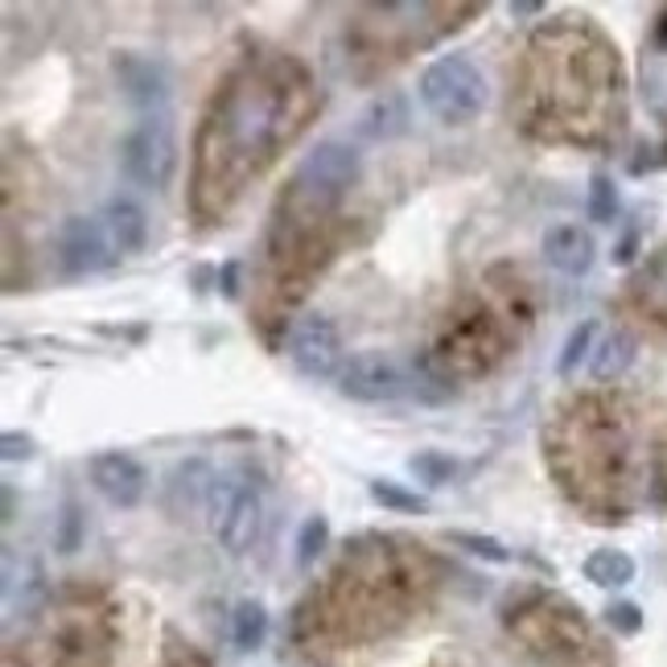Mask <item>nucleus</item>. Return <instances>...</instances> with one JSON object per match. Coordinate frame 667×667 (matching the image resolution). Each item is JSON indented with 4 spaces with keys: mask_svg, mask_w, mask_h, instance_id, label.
<instances>
[{
    "mask_svg": "<svg viewBox=\"0 0 667 667\" xmlns=\"http://www.w3.org/2000/svg\"><path fill=\"white\" fill-rule=\"evenodd\" d=\"M112 71H116V83H120L128 104L144 107L149 116L153 112H165V100L174 91V79L165 71V62L149 58V54H116Z\"/></svg>",
    "mask_w": 667,
    "mask_h": 667,
    "instance_id": "obj_9",
    "label": "nucleus"
},
{
    "mask_svg": "<svg viewBox=\"0 0 667 667\" xmlns=\"http://www.w3.org/2000/svg\"><path fill=\"white\" fill-rule=\"evenodd\" d=\"M120 165L144 190H165L177 169V132L165 112L144 116L120 141Z\"/></svg>",
    "mask_w": 667,
    "mask_h": 667,
    "instance_id": "obj_4",
    "label": "nucleus"
},
{
    "mask_svg": "<svg viewBox=\"0 0 667 667\" xmlns=\"http://www.w3.org/2000/svg\"><path fill=\"white\" fill-rule=\"evenodd\" d=\"M359 177V149L347 141H326L317 144L314 153L305 157V165L297 169L293 186H289V202H301L305 211H326L334 207L342 194L354 186Z\"/></svg>",
    "mask_w": 667,
    "mask_h": 667,
    "instance_id": "obj_3",
    "label": "nucleus"
},
{
    "mask_svg": "<svg viewBox=\"0 0 667 667\" xmlns=\"http://www.w3.org/2000/svg\"><path fill=\"white\" fill-rule=\"evenodd\" d=\"M594 342H597V321H581L577 330L569 334V342H564L561 359H557V375H573V371H577L581 363H585V359L597 351Z\"/></svg>",
    "mask_w": 667,
    "mask_h": 667,
    "instance_id": "obj_19",
    "label": "nucleus"
},
{
    "mask_svg": "<svg viewBox=\"0 0 667 667\" xmlns=\"http://www.w3.org/2000/svg\"><path fill=\"white\" fill-rule=\"evenodd\" d=\"M581 573H585V581H594L597 589H622V585H631L634 581L639 564H634V557L631 552H622V548H597V552L585 557Z\"/></svg>",
    "mask_w": 667,
    "mask_h": 667,
    "instance_id": "obj_14",
    "label": "nucleus"
},
{
    "mask_svg": "<svg viewBox=\"0 0 667 667\" xmlns=\"http://www.w3.org/2000/svg\"><path fill=\"white\" fill-rule=\"evenodd\" d=\"M104 227L112 235V247L120 256H137L149 244V214H144L141 202L132 198H112L104 211Z\"/></svg>",
    "mask_w": 667,
    "mask_h": 667,
    "instance_id": "obj_12",
    "label": "nucleus"
},
{
    "mask_svg": "<svg viewBox=\"0 0 667 667\" xmlns=\"http://www.w3.org/2000/svg\"><path fill=\"white\" fill-rule=\"evenodd\" d=\"M37 454V441L30 433H4L0 437V457L4 461H30Z\"/></svg>",
    "mask_w": 667,
    "mask_h": 667,
    "instance_id": "obj_25",
    "label": "nucleus"
},
{
    "mask_svg": "<svg viewBox=\"0 0 667 667\" xmlns=\"http://www.w3.org/2000/svg\"><path fill=\"white\" fill-rule=\"evenodd\" d=\"M408 470L429 491H437V487H449L457 478V461L449 454H441V449H417V454L408 457Z\"/></svg>",
    "mask_w": 667,
    "mask_h": 667,
    "instance_id": "obj_17",
    "label": "nucleus"
},
{
    "mask_svg": "<svg viewBox=\"0 0 667 667\" xmlns=\"http://www.w3.org/2000/svg\"><path fill=\"white\" fill-rule=\"evenodd\" d=\"M264 639H268V610L256 597H244L235 610H231V643L235 651H260Z\"/></svg>",
    "mask_w": 667,
    "mask_h": 667,
    "instance_id": "obj_15",
    "label": "nucleus"
},
{
    "mask_svg": "<svg viewBox=\"0 0 667 667\" xmlns=\"http://www.w3.org/2000/svg\"><path fill=\"white\" fill-rule=\"evenodd\" d=\"M585 211H589V219H594V223H615L618 190H615V182H610L606 174L589 177V198H585Z\"/></svg>",
    "mask_w": 667,
    "mask_h": 667,
    "instance_id": "obj_22",
    "label": "nucleus"
},
{
    "mask_svg": "<svg viewBox=\"0 0 667 667\" xmlns=\"http://www.w3.org/2000/svg\"><path fill=\"white\" fill-rule=\"evenodd\" d=\"M83 540H87V515H83V507L74 499H67L62 511H58V524H54V548L62 557H71V552L83 548Z\"/></svg>",
    "mask_w": 667,
    "mask_h": 667,
    "instance_id": "obj_18",
    "label": "nucleus"
},
{
    "mask_svg": "<svg viewBox=\"0 0 667 667\" xmlns=\"http://www.w3.org/2000/svg\"><path fill=\"white\" fill-rule=\"evenodd\" d=\"M293 367L305 375V379H330L338 363H342V338H338V326L330 317L321 314H309L293 330Z\"/></svg>",
    "mask_w": 667,
    "mask_h": 667,
    "instance_id": "obj_8",
    "label": "nucleus"
},
{
    "mask_svg": "<svg viewBox=\"0 0 667 667\" xmlns=\"http://www.w3.org/2000/svg\"><path fill=\"white\" fill-rule=\"evenodd\" d=\"M338 391L354 405H387L405 391V375L384 354H354L338 375Z\"/></svg>",
    "mask_w": 667,
    "mask_h": 667,
    "instance_id": "obj_7",
    "label": "nucleus"
},
{
    "mask_svg": "<svg viewBox=\"0 0 667 667\" xmlns=\"http://www.w3.org/2000/svg\"><path fill=\"white\" fill-rule=\"evenodd\" d=\"M371 499H375L384 511H396V515H421V511L429 507L417 491H405L400 482H387V478L371 482Z\"/></svg>",
    "mask_w": 667,
    "mask_h": 667,
    "instance_id": "obj_20",
    "label": "nucleus"
},
{
    "mask_svg": "<svg viewBox=\"0 0 667 667\" xmlns=\"http://www.w3.org/2000/svg\"><path fill=\"white\" fill-rule=\"evenodd\" d=\"M540 247H545V260L557 268V272H564V277H585L589 268H594V235L585 227H577V223H557V227L545 231V239H540Z\"/></svg>",
    "mask_w": 667,
    "mask_h": 667,
    "instance_id": "obj_11",
    "label": "nucleus"
},
{
    "mask_svg": "<svg viewBox=\"0 0 667 667\" xmlns=\"http://www.w3.org/2000/svg\"><path fill=\"white\" fill-rule=\"evenodd\" d=\"M449 545L466 548L470 557L487 564H511V548L499 536H482V531H449Z\"/></svg>",
    "mask_w": 667,
    "mask_h": 667,
    "instance_id": "obj_21",
    "label": "nucleus"
},
{
    "mask_svg": "<svg viewBox=\"0 0 667 667\" xmlns=\"http://www.w3.org/2000/svg\"><path fill=\"white\" fill-rule=\"evenodd\" d=\"M54 251H58V264L67 277H91L112 264V235L100 219L71 214V219H62V227L54 235Z\"/></svg>",
    "mask_w": 667,
    "mask_h": 667,
    "instance_id": "obj_5",
    "label": "nucleus"
},
{
    "mask_svg": "<svg viewBox=\"0 0 667 667\" xmlns=\"http://www.w3.org/2000/svg\"><path fill=\"white\" fill-rule=\"evenodd\" d=\"M545 4H536V0H519V4H511V17H536Z\"/></svg>",
    "mask_w": 667,
    "mask_h": 667,
    "instance_id": "obj_27",
    "label": "nucleus"
},
{
    "mask_svg": "<svg viewBox=\"0 0 667 667\" xmlns=\"http://www.w3.org/2000/svg\"><path fill=\"white\" fill-rule=\"evenodd\" d=\"M421 100L441 124H470L487 107V79L466 54H445L421 74Z\"/></svg>",
    "mask_w": 667,
    "mask_h": 667,
    "instance_id": "obj_2",
    "label": "nucleus"
},
{
    "mask_svg": "<svg viewBox=\"0 0 667 667\" xmlns=\"http://www.w3.org/2000/svg\"><path fill=\"white\" fill-rule=\"evenodd\" d=\"M211 482H214V475H211L207 461H198V457L177 461L174 470L165 475V482H161V507H165V515H174V519H190L198 507H207Z\"/></svg>",
    "mask_w": 667,
    "mask_h": 667,
    "instance_id": "obj_10",
    "label": "nucleus"
},
{
    "mask_svg": "<svg viewBox=\"0 0 667 667\" xmlns=\"http://www.w3.org/2000/svg\"><path fill=\"white\" fill-rule=\"evenodd\" d=\"M631 363H634V338L615 330L601 338V347H597L594 359H589V371H594V379H618Z\"/></svg>",
    "mask_w": 667,
    "mask_h": 667,
    "instance_id": "obj_16",
    "label": "nucleus"
},
{
    "mask_svg": "<svg viewBox=\"0 0 667 667\" xmlns=\"http://www.w3.org/2000/svg\"><path fill=\"white\" fill-rule=\"evenodd\" d=\"M408 120H412L408 100L400 91H387V95H379V100L359 116V137H363V141H391V137H405Z\"/></svg>",
    "mask_w": 667,
    "mask_h": 667,
    "instance_id": "obj_13",
    "label": "nucleus"
},
{
    "mask_svg": "<svg viewBox=\"0 0 667 667\" xmlns=\"http://www.w3.org/2000/svg\"><path fill=\"white\" fill-rule=\"evenodd\" d=\"M330 540V524L321 515H309L297 531V569H309V564L321 557V548Z\"/></svg>",
    "mask_w": 667,
    "mask_h": 667,
    "instance_id": "obj_23",
    "label": "nucleus"
},
{
    "mask_svg": "<svg viewBox=\"0 0 667 667\" xmlns=\"http://www.w3.org/2000/svg\"><path fill=\"white\" fill-rule=\"evenodd\" d=\"M606 622H610L618 634H639L643 631V610H639L634 601H610V606H606Z\"/></svg>",
    "mask_w": 667,
    "mask_h": 667,
    "instance_id": "obj_24",
    "label": "nucleus"
},
{
    "mask_svg": "<svg viewBox=\"0 0 667 667\" xmlns=\"http://www.w3.org/2000/svg\"><path fill=\"white\" fill-rule=\"evenodd\" d=\"M87 478L91 487L120 511L141 507L144 491H149V470L132 454H120V449H104V454L91 457Z\"/></svg>",
    "mask_w": 667,
    "mask_h": 667,
    "instance_id": "obj_6",
    "label": "nucleus"
},
{
    "mask_svg": "<svg viewBox=\"0 0 667 667\" xmlns=\"http://www.w3.org/2000/svg\"><path fill=\"white\" fill-rule=\"evenodd\" d=\"M219 289H223V297H239V264L231 260V264H223V272H219Z\"/></svg>",
    "mask_w": 667,
    "mask_h": 667,
    "instance_id": "obj_26",
    "label": "nucleus"
},
{
    "mask_svg": "<svg viewBox=\"0 0 667 667\" xmlns=\"http://www.w3.org/2000/svg\"><path fill=\"white\" fill-rule=\"evenodd\" d=\"M207 527H211L214 545L227 557H247L260 545L264 531V499L256 491V482H247L235 470L214 475L211 494H207Z\"/></svg>",
    "mask_w": 667,
    "mask_h": 667,
    "instance_id": "obj_1",
    "label": "nucleus"
}]
</instances>
